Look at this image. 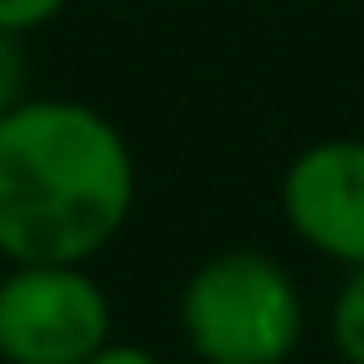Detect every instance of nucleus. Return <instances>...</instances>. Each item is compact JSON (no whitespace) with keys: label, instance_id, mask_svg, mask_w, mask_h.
I'll use <instances>...</instances> for the list:
<instances>
[{"label":"nucleus","instance_id":"obj_8","mask_svg":"<svg viewBox=\"0 0 364 364\" xmlns=\"http://www.w3.org/2000/svg\"><path fill=\"white\" fill-rule=\"evenodd\" d=\"M85 364H160V359H155L145 344H115V339H110V344H100Z\"/></svg>","mask_w":364,"mask_h":364},{"label":"nucleus","instance_id":"obj_4","mask_svg":"<svg viewBox=\"0 0 364 364\" xmlns=\"http://www.w3.org/2000/svg\"><path fill=\"white\" fill-rule=\"evenodd\" d=\"M279 210L314 255L364 264V140H319L294 155Z\"/></svg>","mask_w":364,"mask_h":364},{"label":"nucleus","instance_id":"obj_5","mask_svg":"<svg viewBox=\"0 0 364 364\" xmlns=\"http://www.w3.org/2000/svg\"><path fill=\"white\" fill-rule=\"evenodd\" d=\"M329 334L344 364H364V264H349V279L329 309Z\"/></svg>","mask_w":364,"mask_h":364},{"label":"nucleus","instance_id":"obj_1","mask_svg":"<svg viewBox=\"0 0 364 364\" xmlns=\"http://www.w3.org/2000/svg\"><path fill=\"white\" fill-rule=\"evenodd\" d=\"M135 210V155L110 115L31 95L0 115V259L90 264Z\"/></svg>","mask_w":364,"mask_h":364},{"label":"nucleus","instance_id":"obj_6","mask_svg":"<svg viewBox=\"0 0 364 364\" xmlns=\"http://www.w3.org/2000/svg\"><path fill=\"white\" fill-rule=\"evenodd\" d=\"M21 100H31V55H26V36L0 31V115H11Z\"/></svg>","mask_w":364,"mask_h":364},{"label":"nucleus","instance_id":"obj_7","mask_svg":"<svg viewBox=\"0 0 364 364\" xmlns=\"http://www.w3.org/2000/svg\"><path fill=\"white\" fill-rule=\"evenodd\" d=\"M70 0H0V31H16V36H31L41 26H50Z\"/></svg>","mask_w":364,"mask_h":364},{"label":"nucleus","instance_id":"obj_3","mask_svg":"<svg viewBox=\"0 0 364 364\" xmlns=\"http://www.w3.org/2000/svg\"><path fill=\"white\" fill-rule=\"evenodd\" d=\"M110 299L85 264H11L0 274V364H85L110 344Z\"/></svg>","mask_w":364,"mask_h":364},{"label":"nucleus","instance_id":"obj_2","mask_svg":"<svg viewBox=\"0 0 364 364\" xmlns=\"http://www.w3.org/2000/svg\"><path fill=\"white\" fill-rule=\"evenodd\" d=\"M180 329L205 364H284L304 339V299L279 259L220 250L185 279Z\"/></svg>","mask_w":364,"mask_h":364}]
</instances>
